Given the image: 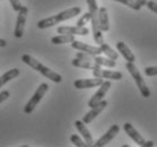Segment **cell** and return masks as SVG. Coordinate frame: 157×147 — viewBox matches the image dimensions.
Listing matches in <instances>:
<instances>
[{
    "label": "cell",
    "instance_id": "f1b7e54d",
    "mask_svg": "<svg viewBox=\"0 0 157 147\" xmlns=\"http://www.w3.org/2000/svg\"><path fill=\"white\" fill-rule=\"evenodd\" d=\"M9 2H10L11 7L15 11H18L21 8V4L19 0H9Z\"/></svg>",
    "mask_w": 157,
    "mask_h": 147
},
{
    "label": "cell",
    "instance_id": "603a6c76",
    "mask_svg": "<svg viewBox=\"0 0 157 147\" xmlns=\"http://www.w3.org/2000/svg\"><path fill=\"white\" fill-rule=\"evenodd\" d=\"M117 2H121V4L125 5L127 7H130L133 10H140L141 9V5L138 4L136 0H113Z\"/></svg>",
    "mask_w": 157,
    "mask_h": 147
},
{
    "label": "cell",
    "instance_id": "ac0fdd59",
    "mask_svg": "<svg viewBox=\"0 0 157 147\" xmlns=\"http://www.w3.org/2000/svg\"><path fill=\"white\" fill-rule=\"evenodd\" d=\"M98 24L102 32H107L110 29V22H109V14L105 7H101L98 9Z\"/></svg>",
    "mask_w": 157,
    "mask_h": 147
},
{
    "label": "cell",
    "instance_id": "2e32d148",
    "mask_svg": "<svg viewBox=\"0 0 157 147\" xmlns=\"http://www.w3.org/2000/svg\"><path fill=\"white\" fill-rule=\"evenodd\" d=\"M71 65L77 68H84V69H92V70H98L102 69V66L95 64L94 61H87V60H82L79 58H75L72 59Z\"/></svg>",
    "mask_w": 157,
    "mask_h": 147
},
{
    "label": "cell",
    "instance_id": "5b68a950",
    "mask_svg": "<svg viewBox=\"0 0 157 147\" xmlns=\"http://www.w3.org/2000/svg\"><path fill=\"white\" fill-rule=\"evenodd\" d=\"M123 129H124V131L127 133V135H128V136L130 137L137 145L143 146V147H153L154 146V141L145 139V138L137 131L136 128H135L130 122H125L124 125H123Z\"/></svg>",
    "mask_w": 157,
    "mask_h": 147
},
{
    "label": "cell",
    "instance_id": "4316f807",
    "mask_svg": "<svg viewBox=\"0 0 157 147\" xmlns=\"http://www.w3.org/2000/svg\"><path fill=\"white\" fill-rule=\"evenodd\" d=\"M93 57L94 56H90V54L86 53V52H77L76 54V58H79L82 60H87V61H93Z\"/></svg>",
    "mask_w": 157,
    "mask_h": 147
},
{
    "label": "cell",
    "instance_id": "4dcf8cb0",
    "mask_svg": "<svg viewBox=\"0 0 157 147\" xmlns=\"http://www.w3.org/2000/svg\"><path fill=\"white\" fill-rule=\"evenodd\" d=\"M9 96H10V93H9L8 91H2V92H0V104L2 103V102H5Z\"/></svg>",
    "mask_w": 157,
    "mask_h": 147
},
{
    "label": "cell",
    "instance_id": "3957f363",
    "mask_svg": "<svg viewBox=\"0 0 157 147\" xmlns=\"http://www.w3.org/2000/svg\"><path fill=\"white\" fill-rule=\"evenodd\" d=\"M125 68L129 72V74L132 76V78L135 79V82H136L137 86L139 88L140 91V94L143 95V97H149L150 96V91L147 86L146 82H145V79L143 78V76L140 74V72L138 70L135 64L133 62H127L125 64Z\"/></svg>",
    "mask_w": 157,
    "mask_h": 147
},
{
    "label": "cell",
    "instance_id": "9c48e42d",
    "mask_svg": "<svg viewBox=\"0 0 157 147\" xmlns=\"http://www.w3.org/2000/svg\"><path fill=\"white\" fill-rule=\"evenodd\" d=\"M103 78L101 77H94V78H86V79H77L74 82V86L78 90H85V88H93L102 85Z\"/></svg>",
    "mask_w": 157,
    "mask_h": 147
},
{
    "label": "cell",
    "instance_id": "30bf717a",
    "mask_svg": "<svg viewBox=\"0 0 157 147\" xmlns=\"http://www.w3.org/2000/svg\"><path fill=\"white\" fill-rule=\"evenodd\" d=\"M71 47L74 48V49H76V50L86 52V53L90 54V56H100V54L102 53V50H101L100 47L89 45V44L80 42V41H76V40H74L71 42Z\"/></svg>",
    "mask_w": 157,
    "mask_h": 147
},
{
    "label": "cell",
    "instance_id": "83f0119b",
    "mask_svg": "<svg viewBox=\"0 0 157 147\" xmlns=\"http://www.w3.org/2000/svg\"><path fill=\"white\" fill-rule=\"evenodd\" d=\"M145 74L147 76H157V67H146L145 68Z\"/></svg>",
    "mask_w": 157,
    "mask_h": 147
},
{
    "label": "cell",
    "instance_id": "277c9868",
    "mask_svg": "<svg viewBox=\"0 0 157 147\" xmlns=\"http://www.w3.org/2000/svg\"><path fill=\"white\" fill-rule=\"evenodd\" d=\"M48 90H49V85H48L47 83H42V84L36 88L35 93L33 94V96L29 99V101L25 105V108H24V112L27 113V114L32 113V112L34 111V109L36 108V105L41 102L42 97L45 95V93L48 92Z\"/></svg>",
    "mask_w": 157,
    "mask_h": 147
},
{
    "label": "cell",
    "instance_id": "5bb4252c",
    "mask_svg": "<svg viewBox=\"0 0 157 147\" xmlns=\"http://www.w3.org/2000/svg\"><path fill=\"white\" fill-rule=\"evenodd\" d=\"M75 127L77 128V130H78L79 133H82V138L85 140V143L87 144V146H94L93 137H92V135L89 133L88 128L86 127V123H84V122L80 121V120H77V121L75 122Z\"/></svg>",
    "mask_w": 157,
    "mask_h": 147
},
{
    "label": "cell",
    "instance_id": "484cf974",
    "mask_svg": "<svg viewBox=\"0 0 157 147\" xmlns=\"http://www.w3.org/2000/svg\"><path fill=\"white\" fill-rule=\"evenodd\" d=\"M90 21V13H86L82 16V17L78 19V22H77V26H85L87 23Z\"/></svg>",
    "mask_w": 157,
    "mask_h": 147
},
{
    "label": "cell",
    "instance_id": "9a60e30c",
    "mask_svg": "<svg viewBox=\"0 0 157 147\" xmlns=\"http://www.w3.org/2000/svg\"><path fill=\"white\" fill-rule=\"evenodd\" d=\"M94 77H101L103 79H113V80H120L122 78V74L120 72H113V70H93Z\"/></svg>",
    "mask_w": 157,
    "mask_h": 147
},
{
    "label": "cell",
    "instance_id": "8992f818",
    "mask_svg": "<svg viewBox=\"0 0 157 147\" xmlns=\"http://www.w3.org/2000/svg\"><path fill=\"white\" fill-rule=\"evenodd\" d=\"M17 21H16V26H15L14 35L17 39H21L23 34H24V29H25L26 18H27V13H29V8L26 6H21V8L17 11Z\"/></svg>",
    "mask_w": 157,
    "mask_h": 147
},
{
    "label": "cell",
    "instance_id": "44dd1931",
    "mask_svg": "<svg viewBox=\"0 0 157 147\" xmlns=\"http://www.w3.org/2000/svg\"><path fill=\"white\" fill-rule=\"evenodd\" d=\"M93 61L95 62V64H97V65L105 66V67H109V68H114L115 66H117L115 60H112V59H110V58L100 57V56H94Z\"/></svg>",
    "mask_w": 157,
    "mask_h": 147
},
{
    "label": "cell",
    "instance_id": "6da1fadb",
    "mask_svg": "<svg viewBox=\"0 0 157 147\" xmlns=\"http://www.w3.org/2000/svg\"><path fill=\"white\" fill-rule=\"evenodd\" d=\"M80 13H82V8L80 7L69 8V9H67V10L61 11V13L54 15V16L44 18V19H41V21L37 23V27H39L40 29H49V27H52V26L57 25V24H59V23H61V22L71 19V18H74L75 16L79 15Z\"/></svg>",
    "mask_w": 157,
    "mask_h": 147
},
{
    "label": "cell",
    "instance_id": "1f68e13d",
    "mask_svg": "<svg viewBox=\"0 0 157 147\" xmlns=\"http://www.w3.org/2000/svg\"><path fill=\"white\" fill-rule=\"evenodd\" d=\"M7 45V41L4 39H0V48H5Z\"/></svg>",
    "mask_w": 157,
    "mask_h": 147
},
{
    "label": "cell",
    "instance_id": "d6a6232c",
    "mask_svg": "<svg viewBox=\"0 0 157 147\" xmlns=\"http://www.w3.org/2000/svg\"><path fill=\"white\" fill-rule=\"evenodd\" d=\"M136 1H137V2H138V4L141 5V7H143V6H146L147 0H136Z\"/></svg>",
    "mask_w": 157,
    "mask_h": 147
},
{
    "label": "cell",
    "instance_id": "d6986e66",
    "mask_svg": "<svg viewBox=\"0 0 157 147\" xmlns=\"http://www.w3.org/2000/svg\"><path fill=\"white\" fill-rule=\"evenodd\" d=\"M19 74H21L19 69L13 68V69H10V70H8L7 72H5L2 76H0V88L4 86L5 84H7L9 80H11V79H14V78H16V77H18V76H19Z\"/></svg>",
    "mask_w": 157,
    "mask_h": 147
},
{
    "label": "cell",
    "instance_id": "8fae6325",
    "mask_svg": "<svg viewBox=\"0 0 157 147\" xmlns=\"http://www.w3.org/2000/svg\"><path fill=\"white\" fill-rule=\"evenodd\" d=\"M119 131H120V127H119L118 125L111 126L110 129L107 130L106 133H104L103 136L101 137V138L97 140L96 143H94V146L102 147V146H105V145H107V144L110 143L111 140L113 139V138H114V137L118 135Z\"/></svg>",
    "mask_w": 157,
    "mask_h": 147
},
{
    "label": "cell",
    "instance_id": "ffe728a7",
    "mask_svg": "<svg viewBox=\"0 0 157 147\" xmlns=\"http://www.w3.org/2000/svg\"><path fill=\"white\" fill-rule=\"evenodd\" d=\"M75 40V36L71 34H60L58 36H53L51 39V43L52 44H66V43H71Z\"/></svg>",
    "mask_w": 157,
    "mask_h": 147
},
{
    "label": "cell",
    "instance_id": "d4e9b609",
    "mask_svg": "<svg viewBox=\"0 0 157 147\" xmlns=\"http://www.w3.org/2000/svg\"><path fill=\"white\" fill-rule=\"evenodd\" d=\"M86 1H87V5H88V9L90 15L97 14L98 13V7H97L96 0H86Z\"/></svg>",
    "mask_w": 157,
    "mask_h": 147
},
{
    "label": "cell",
    "instance_id": "e0dca14e",
    "mask_svg": "<svg viewBox=\"0 0 157 147\" xmlns=\"http://www.w3.org/2000/svg\"><path fill=\"white\" fill-rule=\"evenodd\" d=\"M117 49H118V51L121 53L122 57L127 60V62H135V61H136L135 54L132 53L131 50H130V48H129L124 42H122V41L118 42V43H117Z\"/></svg>",
    "mask_w": 157,
    "mask_h": 147
},
{
    "label": "cell",
    "instance_id": "7a4b0ae2",
    "mask_svg": "<svg viewBox=\"0 0 157 147\" xmlns=\"http://www.w3.org/2000/svg\"><path fill=\"white\" fill-rule=\"evenodd\" d=\"M21 61L26 64L27 66H29L31 68H33L34 70H37L40 74H42L43 76H45L47 78H49L50 80L54 83H61L62 82V76L58 72L51 70L50 68H48L45 66L41 64L39 60H36L35 58H33L29 54H23L21 56Z\"/></svg>",
    "mask_w": 157,
    "mask_h": 147
},
{
    "label": "cell",
    "instance_id": "52a82bcc",
    "mask_svg": "<svg viewBox=\"0 0 157 147\" xmlns=\"http://www.w3.org/2000/svg\"><path fill=\"white\" fill-rule=\"evenodd\" d=\"M107 106V101L105 100H102L100 103H97L96 105H94L93 108H90V111L87 112L85 115H84V118H82V121L86 125H88L90 122L93 121L94 119L96 118L97 115H100V113L103 111L104 109Z\"/></svg>",
    "mask_w": 157,
    "mask_h": 147
},
{
    "label": "cell",
    "instance_id": "cb8c5ba5",
    "mask_svg": "<svg viewBox=\"0 0 157 147\" xmlns=\"http://www.w3.org/2000/svg\"><path fill=\"white\" fill-rule=\"evenodd\" d=\"M70 141L77 147H86L87 146V144H86L78 135H71V136H70Z\"/></svg>",
    "mask_w": 157,
    "mask_h": 147
},
{
    "label": "cell",
    "instance_id": "7c38bea8",
    "mask_svg": "<svg viewBox=\"0 0 157 147\" xmlns=\"http://www.w3.org/2000/svg\"><path fill=\"white\" fill-rule=\"evenodd\" d=\"M59 34H71V35H87L89 29L85 26H60L57 29Z\"/></svg>",
    "mask_w": 157,
    "mask_h": 147
},
{
    "label": "cell",
    "instance_id": "ba28073f",
    "mask_svg": "<svg viewBox=\"0 0 157 147\" xmlns=\"http://www.w3.org/2000/svg\"><path fill=\"white\" fill-rule=\"evenodd\" d=\"M110 87H111V82L106 80V82L102 83V85H100V88H98V91H97L96 93L90 97V100L88 101V106H89V108H93L94 105H96L97 103H100L101 101L103 100V97L106 95L107 92H109Z\"/></svg>",
    "mask_w": 157,
    "mask_h": 147
},
{
    "label": "cell",
    "instance_id": "f546056e",
    "mask_svg": "<svg viewBox=\"0 0 157 147\" xmlns=\"http://www.w3.org/2000/svg\"><path fill=\"white\" fill-rule=\"evenodd\" d=\"M146 6L148 7V9L151 11H154V13H156L157 14V2H155V1H147L146 2Z\"/></svg>",
    "mask_w": 157,
    "mask_h": 147
},
{
    "label": "cell",
    "instance_id": "7402d4cb",
    "mask_svg": "<svg viewBox=\"0 0 157 147\" xmlns=\"http://www.w3.org/2000/svg\"><path fill=\"white\" fill-rule=\"evenodd\" d=\"M101 48V50H102V53H104L105 56H106L107 58H110V59H112V60H118V58H119V54L118 52H115L112 48L109 45V44H106L105 42L104 43H102L100 45Z\"/></svg>",
    "mask_w": 157,
    "mask_h": 147
},
{
    "label": "cell",
    "instance_id": "4fadbf2b",
    "mask_svg": "<svg viewBox=\"0 0 157 147\" xmlns=\"http://www.w3.org/2000/svg\"><path fill=\"white\" fill-rule=\"evenodd\" d=\"M90 22H92V31H93L94 41L98 45H101L102 43H104V39H103L102 31L100 29V24H98V13L90 15Z\"/></svg>",
    "mask_w": 157,
    "mask_h": 147
}]
</instances>
